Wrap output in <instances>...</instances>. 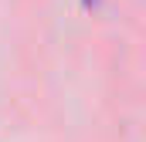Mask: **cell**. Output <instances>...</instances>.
<instances>
[{
  "mask_svg": "<svg viewBox=\"0 0 146 142\" xmlns=\"http://www.w3.org/2000/svg\"><path fill=\"white\" fill-rule=\"evenodd\" d=\"M88 3H92V0H88Z\"/></svg>",
  "mask_w": 146,
  "mask_h": 142,
  "instance_id": "cell-1",
  "label": "cell"
}]
</instances>
